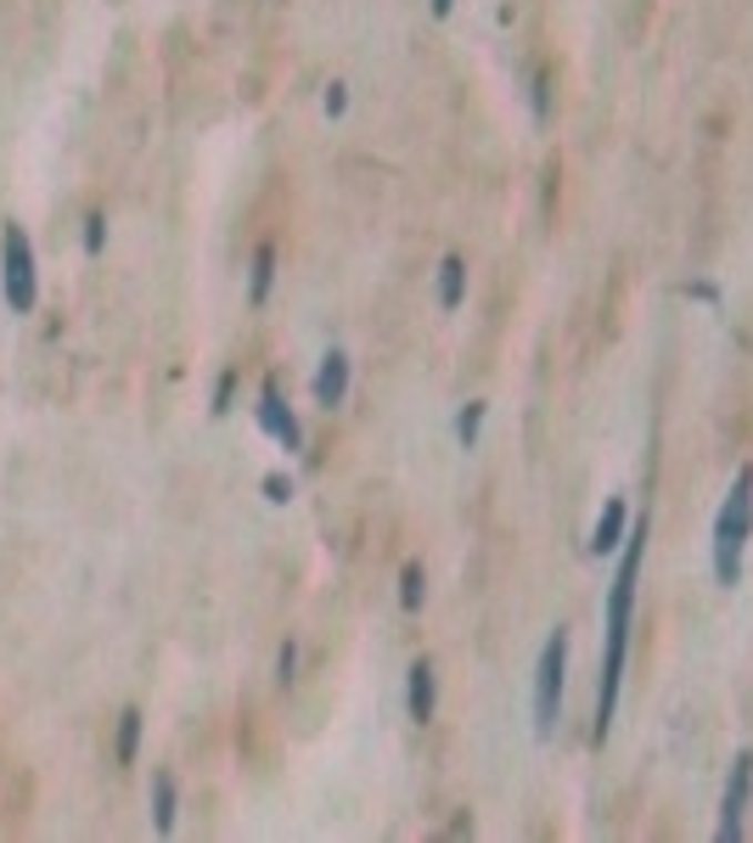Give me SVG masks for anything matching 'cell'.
<instances>
[{"label": "cell", "mask_w": 753, "mask_h": 843, "mask_svg": "<svg viewBox=\"0 0 753 843\" xmlns=\"http://www.w3.org/2000/svg\"><path fill=\"white\" fill-rule=\"evenodd\" d=\"M461 293H467V260H461V253H450V260L439 265V304H445V309H456V304H461Z\"/></svg>", "instance_id": "8fae6325"}, {"label": "cell", "mask_w": 753, "mask_h": 843, "mask_svg": "<svg viewBox=\"0 0 753 843\" xmlns=\"http://www.w3.org/2000/svg\"><path fill=\"white\" fill-rule=\"evenodd\" d=\"M641 557H647V518H635V524L624 529L619 573H613V590H608V658H602V687H597V742L613 731V709H619V681H624V652H630Z\"/></svg>", "instance_id": "6da1fadb"}, {"label": "cell", "mask_w": 753, "mask_h": 843, "mask_svg": "<svg viewBox=\"0 0 753 843\" xmlns=\"http://www.w3.org/2000/svg\"><path fill=\"white\" fill-rule=\"evenodd\" d=\"M747 535H753V467L736 473L720 518H714V579L720 585H736L742 579V551H747Z\"/></svg>", "instance_id": "7a4b0ae2"}, {"label": "cell", "mask_w": 753, "mask_h": 843, "mask_svg": "<svg viewBox=\"0 0 753 843\" xmlns=\"http://www.w3.org/2000/svg\"><path fill=\"white\" fill-rule=\"evenodd\" d=\"M265 500H276V506H282V500H293V478L271 473V478H265Z\"/></svg>", "instance_id": "ffe728a7"}, {"label": "cell", "mask_w": 753, "mask_h": 843, "mask_svg": "<svg viewBox=\"0 0 753 843\" xmlns=\"http://www.w3.org/2000/svg\"><path fill=\"white\" fill-rule=\"evenodd\" d=\"M271 282H276V247L260 242V247H254V304H265Z\"/></svg>", "instance_id": "5bb4252c"}, {"label": "cell", "mask_w": 753, "mask_h": 843, "mask_svg": "<svg viewBox=\"0 0 753 843\" xmlns=\"http://www.w3.org/2000/svg\"><path fill=\"white\" fill-rule=\"evenodd\" d=\"M102 242H108V214H91L85 220V253H102Z\"/></svg>", "instance_id": "e0dca14e"}, {"label": "cell", "mask_w": 753, "mask_h": 843, "mask_svg": "<svg viewBox=\"0 0 753 843\" xmlns=\"http://www.w3.org/2000/svg\"><path fill=\"white\" fill-rule=\"evenodd\" d=\"M747 793H753V753L742 748V753H736V765H731V776H725V804H720V843H736V837H742Z\"/></svg>", "instance_id": "5b68a950"}, {"label": "cell", "mask_w": 753, "mask_h": 843, "mask_svg": "<svg viewBox=\"0 0 753 843\" xmlns=\"http://www.w3.org/2000/svg\"><path fill=\"white\" fill-rule=\"evenodd\" d=\"M0 287H7V304H12L18 315H29V309H34V298H40L34 242H29V231H23L18 220L7 225V236H0Z\"/></svg>", "instance_id": "277c9868"}, {"label": "cell", "mask_w": 753, "mask_h": 843, "mask_svg": "<svg viewBox=\"0 0 753 843\" xmlns=\"http://www.w3.org/2000/svg\"><path fill=\"white\" fill-rule=\"evenodd\" d=\"M293 669H298V647H293V641H282V652H276V681H282V687L293 681Z\"/></svg>", "instance_id": "d6986e66"}, {"label": "cell", "mask_w": 753, "mask_h": 843, "mask_svg": "<svg viewBox=\"0 0 753 843\" xmlns=\"http://www.w3.org/2000/svg\"><path fill=\"white\" fill-rule=\"evenodd\" d=\"M624 529H630V506L613 495L608 506H602V518H597V529H591V551L597 557H608V551H619L624 546Z\"/></svg>", "instance_id": "9c48e42d"}, {"label": "cell", "mask_w": 753, "mask_h": 843, "mask_svg": "<svg viewBox=\"0 0 753 843\" xmlns=\"http://www.w3.org/2000/svg\"><path fill=\"white\" fill-rule=\"evenodd\" d=\"M450 7H456V0H434V18H450Z\"/></svg>", "instance_id": "7402d4cb"}, {"label": "cell", "mask_w": 753, "mask_h": 843, "mask_svg": "<svg viewBox=\"0 0 753 843\" xmlns=\"http://www.w3.org/2000/svg\"><path fill=\"white\" fill-rule=\"evenodd\" d=\"M344 394H349V355L326 349V360L315 372V405H344Z\"/></svg>", "instance_id": "ba28073f"}, {"label": "cell", "mask_w": 753, "mask_h": 843, "mask_svg": "<svg viewBox=\"0 0 753 843\" xmlns=\"http://www.w3.org/2000/svg\"><path fill=\"white\" fill-rule=\"evenodd\" d=\"M423 597H428L423 562H405V573H399V608H405V613H416V608H423Z\"/></svg>", "instance_id": "7c38bea8"}, {"label": "cell", "mask_w": 753, "mask_h": 843, "mask_svg": "<svg viewBox=\"0 0 753 843\" xmlns=\"http://www.w3.org/2000/svg\"><path fill=\"white\" fill-rule=\"evenodd\" d=\"M231 394H236V372H220V383H214V416L231 410Z\"/></svg>", "instance_id": "ac0fdd59"}, {"label": "cell", "mask_w": 753, "mask_h": 843, "mask_svg": "<svg viewBox=\"0 0 753 843\" xmlns=\"http://www.w3.org/2000/svg\"><path fill=\"white\" fill-rule=\"evenodd\" d=\"M320 108H326L332 119H338V113L349 108V84H338V79H332V84H326V97H320Z\"/></svg>", "instance_id": "2e32d148"}, {"label": "cell", "mask_w": 753, "mask_h": 843, "mask_svg": "<svg viewBox=\"0 0 753 843\" xmlns=\"http://www.w3.org/2000/svg\"><path fill=\"white\" fill-rule=\"evenodd\" d=\"M260 428H265L282 450H298V445H304V428H298V416L282 405V388H276V383L260 388Z\"/></svg>", "instance_id": "8992f818"}, {"label": "cell", "mask_w": 753, "mask_h": 843, "mask_svg": "<svg viewBox=\"0 0 753 843\" xmlns=\"http://www.w3.org/2000/svg\"><path fill=\"white\" fill-rule=\"evenodd\" d=\"M434 703H439V681H434V663L428 658H416L410 663V687H405V709L416 725H428L434 720Z\"/></svg>", "instance_id": "52a82bcc"}, {"label": "cell", "mask_w": 753, "mask_h": 843, "mask_svg": "<svg viewBox=\"0 0 753 843\" xmlns=\"http://www.w3.org/2000/svg\"><path fill=\"white\" fill-rule=\"evenodd\" d=\"M141 753V709H124L119 714V765H135Z\"/></svg>", "instance_id": "4fadbf2b"}, {"label": "cell", "mask_w": 753, "mask_h": 843, "mask_svg": "<svg viewBox=\"0 0 753 843\" xmlns=\"http://www.w3.org/2000/svg\"><path fill=\"white\" fill-rule=\"evenodd\" d=\"M478 428H484V399H467V410L456 416V439L472 450V445H478Z\"/></svg>", "instance_id": "9a60e30c"}, {"label": "cell", "mask_w": 753, "mask_h": 843, "mask_svg": "<svg viewBox=\"0 0 753 843\" xmlns=\"http://www.w3.org/2000/svg\"><path fill=\"white\" fill-rule=\"evenodd\" d=\"M562 674H568V630H551L540 647V669H535V737L551 742L557 720H562Z\"/></svg>", "instance_id": "3957f363"}, {"label": "cell", "mask_w": 753, "mask_h": 843, "mask_svg": "<svg viewBox=\"0 0 753 843\" xmlns=\"http://www.w3.org/2000/svg\"><path fill=\"white\" fill-rule=\"evenodd\" d=\"M152 826H157V837L175 832V776L170 771L152 776Z\"/></svg>", "instance_id": "30bf717a"}, {"label": "cell", "mask_w": 753, "mask_h": 843, "mask_svg": "<svg viewBox=\"0 0 753 843\" xmlns=\"http://www.w3.org/2000/svg\"><path fill=\"white\" fill-rule=\"evenodd\" d=\"M535 113H540V119H551V73H540V79H535Z\"/></svg>", "instance_id": "44dd1931"}]
</instances>
